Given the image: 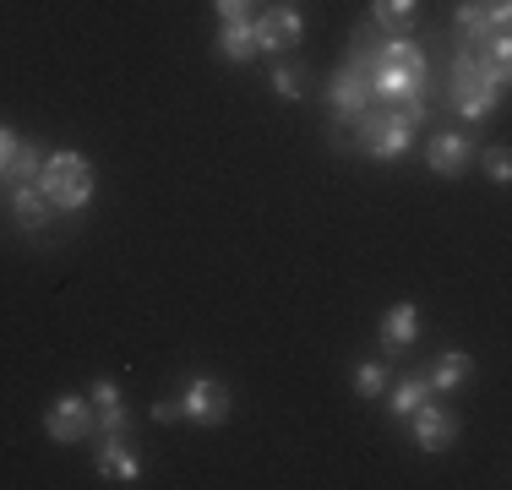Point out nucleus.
<instances>
[{"mask_svg":"<svg viewBox=\"0 0 512 490\" xmlns=\"http://www.w3.org/2000/svg\"><path fill=\"white\" fill-rule=\"evenodd\" d=\"M349 126H355V147H360V153H371V158H404L409 147H414L420 120H409L404 109H393V104H371L365 115L349 120Z\"/></svg>","mask_w":512,"mask_h":490,"instance_id":"obj_3","label":"nucleus"},{"mask_svg":"<svg viewBox=\"0 0 512 490\" xmlns=\"http://www.w3.org/2000/svg\"><path fill=\"white\" fill-rule=\"evenodd\" d=\"M458 441V414H447V409H436L431 398L414 409V447L420 452H447Z\"/></svg>","mask_w":512,"mask_h":490,"instance_id":"obj_10","label":"nucleus"},{"mask_svg":"<svg viewBox=\"0 0 512 490\" xmlns=\"http://www.w3.org/2000/svg\"><path fill=\"white\" fill-rule=\"evenodd\" d=\"M420 17V0H371V28L382 33H409Z\"/></svg>","mask_w":512,"mask_h":490,"instance_id":"obj_18","label":"nucleus"},{"mask_svg":"<svg viewBox=\"0 0 512 490\" xmlns=\"http://www.w3.org/2000/svg\"><path fill=\"white\" fill-rule=\"evenodd\" d=\"M376 338H382V349H409V343L420 338V311H414L409 300H398L393 311L382 316V333Z\"/></svg>","mask_w":512,"mask_h":490,"instance_id":"obj_14","label":"nucleus"},{"mask_svg":"<svg viewBox=\"0 0 512 490\" xmlns=\"http://www.w3.org/2000/svg\"><path fill=\"white\" fill-rule=\"evenodd\" d=\"M218 55L235 60V66H246V60L262 55V49H256V28H251V22H224V28H218Z\"/></svg>","mask_w":512,"mask_h":490,"instance_id":"obj_17","label":"nucleus"},{"mask_svg":"<svg viewBox=\"0 0 512 490\" xmlns=\"http://www.w3.org/2000/svg\"><path fill=\"white\" fill-rule=\"evenodd\" d=\"M44 436H55L60 447L99 436V420H93V398H77V392L55 398V403H50V414H44Z\"/></svg>","mask_w":512,"mask_h":490,"instance_id":"obj_6","label":"nucleus"},{"mask_svg":"<svg viewBox=\"0 0 512 490\" xmlns=\"http://www.w3.org/2000/svg\"><path fill=\"white\" fill-rule=\"evenodd\" d=\"M44 196H50V207H60V213H77V207L93 202V164L82 153H71V147H60V153L44 158Z\"/></svg>","mask_w":512,"mask_h":490,"instance_id":"obj_5","label":"nucleus"},{"mask_svg":"<svg viewBox=\"0 0 512 490\" xmlns=\"http://www.w3.org/2000/svg\"><path fill=\"white\" fill-rule=\"evenodd\" d=\"M474 376V360L463 349H447L442 360L431 365V371H425V382H431V392H453V387H463Z\"/></svg>","mask_w":512,"mask_h":490,"instance_id":"obj_15","label":"nucleus"},{"mask_svg":"<svg viewBox=\"0 0 512 490\" xmlns=\"http://www.w3.org/2000/svg\"><path fill=\"white\" fill-rule=\"evenodd\" d=\"M425 164H431V175L442 180H458L463 169L474 164V142L463 137V131H436L431 147H425Z\"/></svg>","mask_w":512,"mask_h":490,"instance_id":"obj_9","label":"nucleus"},{"mask_svg":"<svg viewBox=\"0 0 512 490\" xmlns=\"http://www.w3.org/2000/svg\"><path fill=\"white\" fill-rule=\"evenodd\" d=\"M93 420H99V436H126V431H131V414H126L120 387L109 382V376H99V382H93Z\"/></svg>","mask_w":512,"mask_h":490,"instance_id":"obj_11","label":"nucleus"},{"mask_svg":"<svg viewBox=\"0 0 512 490\" xmlns=\"http://www.w3.org/2000/svg\"><path fill=\"white\" fill-rule=\"evenodd\" d=\"M213 11H218V22H251L256 0H213Z\"/></svg>","mask_w":512,"mask_h":490,"instance_id":"obj_22","label":"nucleus"},{"mask_svg":"<svg viewBox=\"0 0 512 490\" xmlns=\"http://www.w3.org/2000/svg\"><path fill=\"white\" fill-rule=\"evenodd\" d=\"M371 22L355 33V49H349V60L333 71V82H327V104H333V115H338V126H349L355 115H365V109L376 104L371 98V71H365V39H371Z\"/></svg>","mask_w":512,"mask_h":490,"instance_id":"obj_4","label":"nucleus"},{"mask_svg":"<svg viewBox=\"0 0 512 490\" xmlns=\"http://www.w3.org/2000/svg\"><path fill=\"white\" fill-rule=\"evenodd\" d=\"M507 60H512V39L458 44L453 71H447V104L463 120H485L507 98Z\"/></svg>","mask_w":512,"mask_h":490,"instance_id":"obj_2","label":"nucleus"},{"mask_svg":"<svg viewBox=\"0 0 512 490\" xmlns=\"http://www.w3.org/2000/svg\"><path fill=\"white\" fill-rule=\"evenodd\" d=\"M273 93H278V98H289V104H295V98H306V66H300V60H278V71H273Z\"/></svg>","mask_w":512,"mask_h":490,"instance_id":"obj_20","label":"nucleus"},{"mask_svg":"<svg viewBox=\"0 0 512 490\" xmlns=\"http://www.w3.org/2000/svg\"><path fill=\"white\" fill-rule=\"evenodd\" d=\"M180 420L224 425L229 420V387L213 382V376H191V382L180 387Z\"/></svg>","mask_w":512,"mask_h":490,"instance_id":"obj_7","label":"nucleus"},{"mask_svg":"<svg viewBox=\"0 0 512 490\" xmlns=\"http://www.w3.org/2000/svg\"><path fill=\"white\" fill-rule=\"evenodd\" d=\"M355 392H360V398H382V392H387V365L382 360H365L355 371Z\"/></svg>","mask_w":512,"mask_h":490,"instance_id":"obj_21","label":"nucleus"},{"mask_svg":"<svg viewBox=\"0 0 512 490\" xmlns=\"http://www.w3.org/2000/svg\"><path fill=\"white\" fill-rule=\"evenodd\" d=\"M251 28H256V49H262V55H284V49L300 44L306 22H300L295 6H267L262 17H251Z\"/></svg>","mask_w":512,"mask_h":490,"instance_id":"obj_8","label":"nucleus"},{"mask_svg":"<svg viewBox=\"0 0 512 490\" xmlns=\"http://www.w3.org/2000/svg\"><path fill=\"white\" fill-rule=\"evenodd\" d=\"M11 147H17V131H11V126H0V169H6Z\"/></svg>","mask_w":512,"mask_h":490,"instance_id":"obj_25","label":"nucleus"},{"mask_svg":"<svg viewBox=\"0 0 512 490\" xmlns=\"http://www.w3.org/2000/svg\"><path fill=\"white\" fill-rule=\"evenodd\" d=\"M365 71H371L376 104L404 109L409 120L431 115V60H425V49L414 39H404V33H387L382 44L365 39Z\"/></svg>","mask_w":512,"mask_h":490,"instance_id":"obj_1","label":"nucleus"},{"mask_svg":"<svg viewBox=\"0 0 512 490\" xmlns=\"http://www.w3.org/2000/svg\"><path fill=\"white\" fill-rule=\"evenodd\" d=\"M153 420H158V425L180 420V398H158V403H153Z\"/></svg>","mask_w":512,"mask_h":490,"instance_id":"obj_24","label":"nucleus"},{"mask_svg":"<svg viewBox=\"0 0 512 490\" xmlns=\"http://www.w3.org/2000/svg\"><path fill=\"white\" fill-rule=\"evenodd\" d=\"M99 474L104 480H120V485H131L142 474V458L126 447V436H104L99 441Z\"/></svg>","mask_w":512,"mask_h":490,"instance_id":"obj_12","label":"nucleus"},{"mask_svg":"<svg viewBox=\"0 0 512 490\" xmlns=\"http://www.w3.org/2000/svg\"><path fill=\"white\" fill-rule=\"evenodd\" d=\"M0 180H6V191L11 186H39V180H44V153L33 142H17V147H11V158H6V169H0Z\"/></svg>","mask_w":512,"mask_h":490,"instance_id":"obj_13","label":"nucleus"},{"mask_svg":"<svg viewBox=\"0 0 512 490\" xmlns=\"http://www.w3.org/2000/svg\"><path fill=\"white\" fill-rule=\"evenodd\" d=\"M425 398H431V382H425V371L404 376V382L393 387V420H404V414H414Z\"/></svg>","mask_w":512,"mask_h":490,"instance_id":"obj_19","label":"nucleus"},{"mask_svg":"<svg viewBox=\"0 0 512 490\" xmlns=\"http://www.w3.org/2000/svg\"><path fill=\"white\" fill-rule=\"evenodd\" d=\"M11 213H17L22 229H44L50 224V196H44V186H11Z\"/></svg>","mask_w":512,"mask_h":490,"instance_id":"obj_16","label":"nucleus"},{"mask_svg":"<svg viewBox=\"0 0 512 490\" xmlns=\"http://www.w3.org/2000/svg\"><path fill=\"white\" fill-rule=\"evenodd\" d=\"M485 169H491L496 186H507V180H512V153H507V147H491V153H485Z\"/></svg>","mask_w":512,"mask_h":490,"instance_id":"obj_23","label":"nucleus"}]
</instances>
